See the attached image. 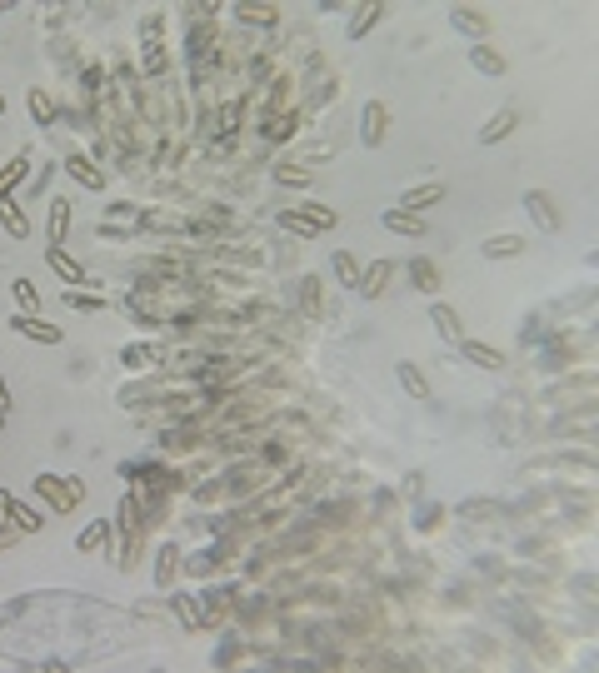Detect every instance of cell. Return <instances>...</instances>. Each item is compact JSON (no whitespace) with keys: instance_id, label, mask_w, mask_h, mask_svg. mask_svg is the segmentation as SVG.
<instances>
[{"instance_id":"1","label":"cell","mask_w":599,"mask_h":673,"mask_svg":"<svg viewBox=\"0 0 599 673\" xmlns=\"http://www.w3.org/2000/svg\"><path fill=\"white\" fill-rule=\"evenodd\" d=\"M36 494L55 509V514H70V509L85 499V484L80 479H61V474H36Z\"/></svg>"},{"instance_id":"2","label":"cell","mask_w":599,"mask_h":673,"mask_svg":"<svg viewBox=\"0 0 599 673\" xmlns=\"http://www.w3.org/2000/svg\"><path fill=\"white\" fill-rule=\"evenodd\" d=\"M384 135H390V105L365 100L360 105V145H365V150H380Z\"/></svg>"},{"instance_id":"3","label":"cell","mask_w":599,"mask_h":673,"mask_svg":"<svg viewBox=\"0 0 599 673\" xmlns=\"http://www.w3.org/2000/svg\"><path fill=\"white\" fill-rule=\"evenodd\" d=\"M449 26H455L459 36H470L474 45H485L495 20H490V11H480V5H449Z\"/></svg>"},{"instance_id":"4","label":"cell","mask_w":599,"mask_h":673,"mask_svg":"<svg viewBox=\"0 0 599 673\" xmlns=\"http://www.w3.org/2000/svg\"><path fill=\"white\" fill-rule=\"evenodd\" d=\"M390 280H395V265H390V260H370L365 275H360V284H355V294L365 300V305H375V300H384Z\"/></svg>"},{"instance_id":"5","label":"cell","mask_w":599,"mask_h":673,"mask_svg":"<svg viewBox=\"0 0 599 673\" xmlns=\"http://www.w3.org/2000/svg\"><path fill=\"white\" fill-rule=\"evenodd\" d=\"M524 215L535 220V225L545 229V235H560V229H564V215H560V204L549 200L545 190H530V195H524Z\"/></svg>"},{"instance_id":"6","label":"cell","mask_w":599,"mask_h":673,"mask_svg":"<svg viewBox=\"0 0 599 673\" xmlns=\"http://www.w3.org/2000/svg\"><path fill=\"white\" fill-rule=\"evenodd\" d=\"M380 225L390 229V235H409V240H425V235H430V220L415 215V210H400V204H390V210H384Z\"/></svg>"},{"instance_id":"7","label":"cell","mask_w":599,"mask_h":673,"mask_svg":"<svg viewBox=\"0 0 599 673\" xmlns=\"http://www.w3.org/2000/svg\"><path fill=\"white\" fill-rule=\"evenodd\" d=\"M514 130H520V110H514V105H505V110H495L485 120V125H480V145H499V140H510Z\"/></svg>"},{"instance_id":"8","label":"cell","mask_w":599,"mask_h":673,"mask_svg":"<svg viewBox=\"0 0 599 673\" xmlns=\"http://www.w3.org/2000/svg\"><path fill=\"white\" fill-rule=\"evenodd\" d=\"M405 275H409V284L420 294H440V284H445V275H440V265H434L430 254H415L405 265Z\"/></svg>"},{"instance_id":"9","label":"cell","mask_w":599,"mask_h":673,"mask_svg":"<svg viewBox=\"0 0 599 673\" xmlns=\"http://www.w3.org/2000/svg\"><path fill=\"white\" fill-rule=\"evenodd\" d=\"M11 330L26 334V340H36V344H61V340H65L61 324H51V319H40V315H15Z\"/></svg>"},{"instance_id":"10","label":"cell","mask_w":599,"mask_h":673,"mask_svg":"<svg viewBox=\"0 0 599 673\" xmlns=\"http://www.w3.org/2000/svg\"><path fill=\"white\" fill-rule=\"evenodd\" d=\"M430 324H434V334H440L445 344H455V349L465 344V324H459V315L445 305V300H434L430 305Z\"/></svg>"},{"instance_id":"11","label":"cell","mask_w":599,"mask_h":673,"mask_svg":"<svg viewBox=\"0 0 599 673\" xmlns=\"http://www.w3.org/2000/svg\"><path fill=\"white\" fill-rule=\"evenodd\" d=\"M235 20H240V26L270 30V26H280V20H285V11H280V5H260V0H240V5H235Z\"/></svg>"},{"instance_id":"12","label":"cell","mask_w":599,"mask_h":673,"mask_svg":"<svg viewBox=\"0 0 599 673\" xmlns=\"http://www.w3.org/2000/svg\"><path fill=\"white\" fill-rule=\"evenodd\" d=\"M384 11H390V5H384V0H370V5H355V11H350V40H360V36H370L375 26H380L384 20Z\"/></svg>"},{"instance_id":"13","label":"cell","mask_w":599,"mask_h":673,"mask_svg":"<svg viewBox=\"0 0 599 673\" xmlns=\"http://www.w3.org/2000/svg\"><path fill=\"white\" fill-rule=\"evenodd\" d=\"M470 65L480 70V76H505V70H510V55L485 40V45H470Z\"/></svg>"},{"instance_id":"14","label":"cell","mask_w":599,"mask_h":673,"mask_svg":"<svg viewBox=\"0 0 599 673\" xmlns=\"http://www.w3.org/2000/svg\"><path fill=\"white\" fill-rule=\"evenodd\" d=\"M0 229H5L11 240H30V220H26V210L15 204V195H0Z\"/></svg>"},{"instance_id":"15","label":"cell","mask_w":599,"mask_h":673,"mask_svg":"<svg viewBox=\"0 0 599 673\" xmlns=\"http://www.w3.org/2000/svg\"><path fill=\"white\" fill-rule=\"evenodd\" d=\"M395 380H400V389L409 394V399H430V380H425V369L415 365V359H400V369H395Z\"/></svg>"},{"instance_id":"16","label":"cell","mask_w":599,"mask_h":673,"mask_svg":"<svg viewBox=\"0 0 599 673\" xmlns=\"http://www.w3.org/2000/svg\"><path fill=\"white\" fill-rule=\"evenodd\" d=\"M65 170H70V180H80L85 190H95V195L105 190V175H101V165H95V160H85V155H65Z\"/></svg>"},{"instance_id":"17","label":"cell","mask_w":599,"mask_h":673,"mask_svg":"<svg viewBox=\"0 0 599 673\" xmlns=\"http://www.w3.org/2000/svg\"><path fill=\"white\" fill-rule=\"evenodd\" d=\"M45 260H51V269L61 275L65 284H76V290H80L85 269H80V260H70V254H65V244H45Z\"/></svg>"},{"instance_id":"18","label":"cell","mask_w":599,"mask_h":673,"mask_svg":"<svg viewBox=\"0 0 599 673\" xmlns=\"http://www.w3.org/2000/svg\"><path fill=\"white\" fill-rule=\"evenodd\" d=\"M459 355L470 359L474 369H505V349H495V344H480V340H465L459 344Z\"/></svg>"},{"instance_id":"19","label":"cell","mask_w":599,"mask_h":673,"mask_svg":"<svg viewBox=\"0 0 599 673\" xmlns=\"http://www.w3.org/2000/svg\"><path fill=\"white\" fill-rule=\"evenodd\" d=\"M514 254H524V235H490L480 244V260H514Z\"/></svg>"},{"instance_id":"20","label":"cell","mask_w":599,"mask_h":673,"mask_svg":"<svg viewBox=\"0 0 599 673\" xmlns=\"http://www.w3.org/2000/svg\"><path fill=\"white\" fill-rule=\"evenodd\" d=\"M26 175H30V155L20 150L11 165H0V195H15L20 185H26Z\"/></svg>"},{"instance_id":"21","label":"cell","mask_w":599,"mask_h":673,"mask_svg":"<svg viewBox=\"0 0 599 673\" xmlns=\"http://www.w3.org/2000/svg\"><path fill=\"white\" fill-rule=\"evenodd\" d=\"M141 70H145V76H166V70H170L166 40H141Z\"/></svg>"},{"instance_id":"22","label":"cell","mask_w":599,"mask_h":673,"mask_svg":"<svg viewBox=\"0 0 599 673\" xmlns=\"http://www.w3.org/2000/svg\"><path fill=\"white\" fill-rule=\"evenodd\" d=\"M26 100H30V120H36V125H55V115H61V105H55V95H51V90H30V95H26Z\"/></svg>"},{"instance_id":"23","label":"cell","mask_w":599,"mask_h":673,"mask_svg":"<svg viewBox=\"0 0 599 673\" xmlns=\"http://www.w3.org/2000/svg\"><path fill=\"white\" fill-rule=\"evenodd\" d=\"M330 265H335V280H340L344 290H355L360 275H365V265H360V260H355L350 250H335V254H330Z\"/></svg>"},{"instance_id":"24","label":"cell","mask_w":599,"mask_h":673,"mask_svg":"<svg viewBox=\"0 0 599 673\" xmlns=\"http://www.w3.org/2000/svg\"><path fill=\"white\" fill-rule=\"evenodd\" d=\"M65 235H70V204L55 200V204H51V220H45V240H51V244H65Z\"/></svg>"},{"instance_id":"25","label":"cell","mask_w":599,"mask_h":673,"mask_svg":"<svg viewBox=\"0 0 599 673\" xmlns=\"http://www.w3.org/2000/svg\"><path fill=\"white\" fill-rule=\"evenodd\" d=\"M440 195H445V185H440V180H430V185H415V190H409L405 200H400V210H415V215H420L425 204H434Z\"/></svg>"},{"instance_id":"26","label":"cell","mask_w":599,"mask_h":673,"mask_svg":"<svg viewBox=\"0 0 599 673\" xmlns=\"http://www.w3.org/2000/svg\"><path fill=\"white\" fill-rule=\"evenodd\" d=\"M275 225H280L285 235H295V240H315V235H320V229L310 225V220L300 215V210H280V215H275Z\"/></svg>"},{"instance_id":"27","label":"cell","mask_w":599,"mask_h":673,"mask_svg":"<svg viewBox=\"0 0 599 673\" xmlns=\"http://www.w3.org/2000/svg\"><path fill=\"white\" fill-rule=\"evenodd\" d=\"M275 180H280V185H290V190H305L310 180H315V170H310V165H295V160H280V165H275Z\"/></svg>"},{"instance_id":"28","label":"cell","mask_w":599,"mask_h":673,"mask_svg":"<svg viewBox=\"0 0 599 673\" xmlns=\"http://www.w3.org/2000/svg\"><path fill=\"white\" fill-rule=\"evenodd\" d=\"M105 539H110V524L95 519V524H85V533H76V549H80V554H95Z\"/></svg>"},{"instance_id":"29","label":"cell","mask_w":599,"mask_h":673,"mask_svg":"<svg viewBox=\"0 0 599 673\" xmlns=\"http://www.w3.org/2000/svg\"><path fill=\"white\" fill-rule=\"evenodd\" d=\"M175 573H180V549H175V544H160V559H155V579H160V584H175Z\"/></svg>"},{"instance_id":"30","label":"cell","mask_w":599,"mask_h":673,"mask_svg":"<svg viewBox=\"0 0 599 673\" xmlns=\"http://www.w3.org/2000/svg\"><path fill=\"white\" fill-rule=\"evenodd\" d=\"M210 40H215V26H195L190 30V60H195V70H200V60H210Z\"/></svg>"},{"instance_id":"31","label":"cell","mask_w":599,"mask_h":673,"mask_svg":"<svg viewBox=\"0 0 599 673\" xmlns=\"http://www.w3.org/2000/svg\"><path fill=\"white\" fill-rule=\"evenodd\" d=\"M290 90H295L290 76H275V80H270V90H265V105H270V110H290Z\"/></svg>"},{"instance_id":"32","label":"cell","mask_w":599,"mask_h":673,"mask_svg":"<svg viewBox=\"0 0 599 673\" xmlns=\"http://www.w3.org/2000/svg\"><path fill=\"white\" fill-rule=\"evenodd\" d=\"M300 215H305V220H310V225H315V229H320V235H330V229H335V225H340V215H335L330 204H305V210H300Z\"/></svg>"},{"instance_id":"33","label":"cell","mask_w":599,"mask_h":673,"mask_svg":"<svg viewBox=\"0 0 599 673\" xmlns=\"http://www.w3.org/2000/svg\"><path fill=\"white\" fill-rule=\"evenodd\" d=\"M11 294H15V305H20V315H36V309H40V290L30 280H15Z\"/></svg>"},{"instance_id":"34","label":"cell","mask_w":599,"mask_h":673,"mask_svg":"<svg viewBox=\"0 0 599 673\" xmlns=\"http://www.w3.org/2000/svg\"><path fill=\"white\" fill-rule=\"evenodd\" d=\"M11 524H15L20 533H36V529H40V514H36L30 504H20V499H11Z\"/></svg>"},{"instance_id":"35","label":"cell","mask_w":599,"mask_h":673,"mask_svg":"<svg viewBox=\"0 0 599 673\" xmlns=\"http://www.w3.org/2000/svg\"><path fill=\"white\" fill-rule=\"evenodd\" d=\"M295 125H300V110H285L280 120H270V125H265V140H290Z\"/></svg>"},{"instance_id":"36","label":"cell","mask_w":599,"mask_h":673,"mask_svg":"<svg viewBox=\"0 0 599 673\" xmlns=\"http://www.w3.org/2000/svg\"><path fill=\"white\" fill-rule=\"evenodd\" d=\"M300 300H305V315H325V284H320V280L300 284Z\"/></svg>"},{"instance_id":"37","label":"cell","mask_w":599,"mask_h":673,"mask_svg":"<svg viewBox=\"0 0 599 673\" xmlns=\"http://www.w3.org/2000/svg\"><path fill=\"white\" fill-rule=\"evenodd\" d=\"M155 359H160V355H155L150 344H130L125 355H120V365H125V369H145V365H155Z\"/></svg>"},{"instance_id":"38","label":"cell","mask_w":599,"mask_h":673,"mask_svg":"<svg viewBox=\"0 0 599 673\" xmlns=\"http://www.w3.org/2000/svg\"><path fill=\"white\" fill-rule=\"evenodd\" d=\"M65 305H70V309H90V315H95V309H105L110 300H105V294H80V290H70V294H65Z\"/></svg>"},{"instance_id":"39","label":"cell","mask_w":599,"mask_h":673,"mask_svg":"<svg viewBox=\"0 0 599 673\" xmlns=\"http://www.w3.org/2000/svg\"><path fill=\"white\" fill-rule=\"evenodd\" d=\"M175 613H180V623H185V629H200V619H195L200 609H195V598H190V594H180V598H175Z\"/></svg>"},{"instance_id":"40","label":"cell","mask_w":599,"mask_h":673,"mask_svg":"<svg viewBox=\"0 0 599 673\" xmlns=\"http://www.w3.org/2000/svg\"><path fill=\"white\" fill-rule=\"evenodd\" d=\"M166 36V15H145L141 20V40H160Z\"/></svg>"},{"instance_id":"41","label":"cell","mask_w":599,"mask_h":673,"mask_svg":"<svg viewBox=\"0 0 599 673\" xmlns=\"http://www.w3.org/2000/svg\"><path fill=\"white\" fill-rule=\"evenodd\" d=\"M20 539H26V533L15 529V524H11V519L0 524V549H15V544H20Z\"/></svg>"},{"instance_id":"42","label":"cell","mask_w":599,"mask_h":673,"mask_svg":"<svg viewBox=\"0 0 599 673\" xmlns=\"http://www.w3.org/2000/svg\"><path fill=\"white\" fill-rule=\"evenodd\" d=\"M51 175H55V165H51V160H45V165H40V175H36V180H26V185H30V190L40 195V190H45V185H51Z\"/></svg>"},{"instance_id":"43","label":"cell","mask_w":599,"mask_h":673,"mask_svg":"<svg viewBox=\"0 0 599 673\" xmlns=\"http://www.w3.org/2000/svg\"><path fill=\"white\" fill-rule=\"evenodd\" d=\"M135 215H141L135 204H110V210H105V220H135Z\"/></svg>"},{"instance_id":"44","label":"cell","mask_w":599,"mask_h":673,"mask_svg":"<svg viewBox=\"0 0 599 673\" xmlns=\"http://www.w3.org/2000/svg\"><path fill=\"white\" fill-rule=\"evenodd\" d=\"M440 519H445V509H425V514H420V529H434Z\"/></svg>"},{"instance_id":"45","label":"cell","mask_w":599,"mask_h":673,"mask_svg":"<svg viewBox=\"0 0 599 673\" xmlns=\"http://www.w3.org/2000/svg\"><path fill=\"white\" fill-rule=\"evenodd\" d=\"M11 499H15V494H11V489H0V524L11 519Z\"/></svg>"},{"instance_id":"46","label":"cell","mask_w":599,"mask_h":673,"mask_svg":"<svg viewBox=\"0 0 599 673\" xmlns=\"http://www.w3.org/2000/svg\"><path fill=\"white\" fill-rule=\"evenodd\" d=\"M0 414H11V384L0 380Z\"/></svg>"},{"instance_id":"47","label":"cell","mask_w":599,"mask_h":673,"mask_svg":"<svg viewBox=\"0 0 599 673\" xmlns=\"http://www.w3.org/2000/svg\"><path fill=\"white\" fill-rule=\"evenodd\" d=\"M0 115H5V95H0Z\"/></svg>"},{"instance_id":"48","label":"cell","mask_w":599,"mask_h":673,"mask_svg":"<svg viewBox=\"0 0 599 673\" xmlns=\"http://www.w3.org/2000/svg\"><path fill=\"white\" fill-rule=\"evenodd\" d=\"M0 429H5V414H0Z\"/></svg>"}]
</instances>
